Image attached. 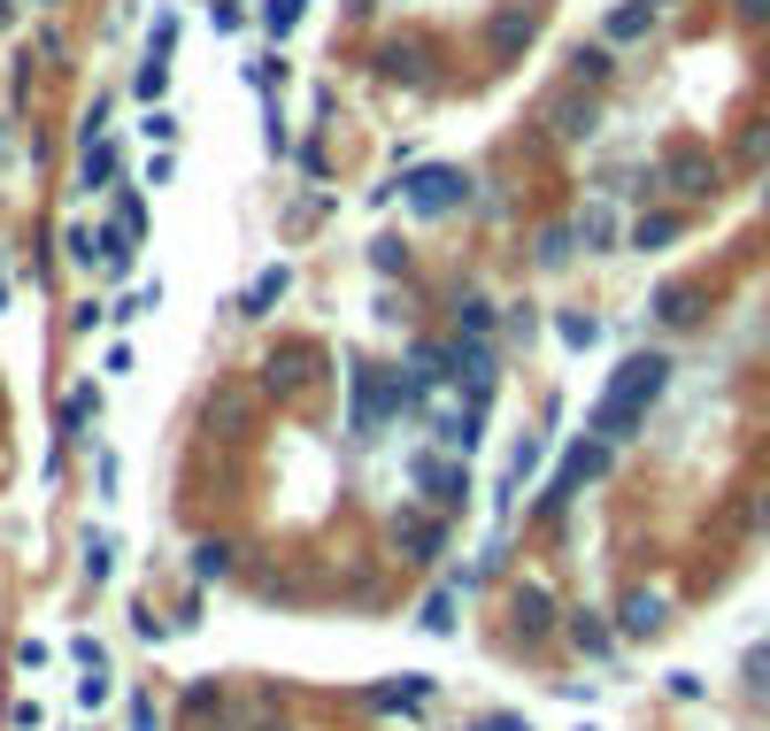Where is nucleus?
<instances>
[{
  "label": "nucleus",
  "instance_id": "2eb2a0df",
  "mask_svg": "<svg viewBox=\"0 0 770 731\" xmlns=\"http://www.w3.org/2000/svg\"><path fill=\"white\" fill-rule=\"evenodd\" d=\"M170 47H177V16H154V39H147V62H170Z\"/></svg>",
  "mask_w": 770,
  "mask_h": 731
},
{
  "label": "nucleus",
  "instance_id": "f8f14e48",
  "mask_svg": "<svg viewBox=\"0 0 770 731\" xmlns=\"http://www.w3.org/2000/svg\"><path fill=\"white\" fill-rule=\"evenodd\" d=\"M301 8H308V0H270V8H263V23H270V39H286V31L301 23Z\"/></svg>",
  "mask_w": 770,
  "mask_h": 731
},
{
  "label": "nucleus",
  "instance_id": "9d476101",
  "mask_svg": "<svg viewBox=\"0 0 770 731\" xmlns=\"http://www.w3.org/2000/svg\"><path fill=\"white\" fill-rule=\"evenodd\" d=\"M424 485H432V501H440V508H455V493H462V470H440V462H424Z\"/></svg>",
  "mask_w": 770,
  "mask_h": 731
},
{
  "label": "nucleus",
  "instance_id": "a211bd4d",
  "mask_svg": "<svg viewBox=\"0 0 770 731\" xmlns=\"http://www.w3.org/2000/svg\"><path fill=\"white\" fill-rule=\"evenodd\" d=\"M140 132H147L154 146H170V140H177V116H170V109H147V124H140Z\"/></svg>",
  "mask_w": 770,
  "mask_h": 731
},
{
  "label": "nucleus",
  "instance_id": "9b49d317",
  "mask_svg": "<svg viewBox=\"0 0 770 731\" xmlns=\"http://www.w3.org/2000/svg\"><path fill=\"white\" fill-rule=\"evenodd\" d=\"M678 239V216H647L639 231H632V247H670Z\"/></svg>",
  "mask_w": 770,
  "mask_h": 731
},
{
  "label": "nucleus",
  "instance_id": "393cba45",
  "mask_svg": "<svg viewBox=\"0 0 770 731\" xmlns=\"http://www.w3.org/2000/svg\"><path fill=\"white\" fill-rule=\"evenodd\" d=\"M748 678H756V686H770V639L756 647V655H748Z\"/></svg>",
  "mask_w": 770,
  "mask_h": 731
},
{
  "label": "nucleus",
  "instance_id": "dca6fc26",
  "mask_svg": "<svg viewBox=\"0 0 770 731\" xmlns=\"http://www.w3.org/2000/svg\"><path fill=\"white\" fill-rule=\"evenodd\" d=\"M85 570L109 578V570H116V539H85Z\"/></svg>",
  "mask_w": 770,
  "mask_h": 731
},
{
  "label": "nucleus",
  "instance_id": "aec40b11",
  "mask_svg": "<svg viewBox=\"0 0 770 731\" xmlns=\"http://www.w3.org/2000/svg\"><path fill=\"white\" fill-rule=\"evenodd\" d=\"M78 701L101 709V701H109V670H85V678H78Z\"/></svg>",
  "mask_w": 770,
  "mask_h": 731
},
{
  "label": "nucleus",
  "instance_id": "1a4fd4ad",
  "mask_svg": "<svg viewBox=\"0 0 770 731\" xmlns=\"http://www.w3.org/2000/svg\"><path fill=\"white\" fill-rule=\"evenodd\" d=\"M655 316H663V323H694V292H686V286H663Z\"/></svg>",
  "mask_w": 770,
  "mask_h": 731
},
{
  "label": "nucleus",
  "instance_id": "20e7f679",
  "mask_svg": "<svg viewBox=\"0 0 770 731\" xmlns=\"http://www.w3.org/2000/svg\"><path fill=\"white\" fill-rule=\"evenodd\" d=\"M116 169H124L116 140H85V162H78V193H109V185H116Z\"/></svg>",
  "mask_w": 770,
  "mask_h": 731
},
{
  "label": "nucleus",
  "instance_id": "f3484780",
  "mask_svg": "<svg viewBox=\"0 0 770 731\" xmlns=\"http://www.w3.org/2000/svg\"><path fill=\"white\" fill-rule=\"evenodd\" d=\"M224 570H232V547H201L193 555V578H224Z\"/></svg>",
  "mask_w": 770,
  "mask_h": 731
},
{
  "label": "nucleus",
  "instance_id": "5701e85b",
  "mask_svg": "<svg viewBox=\"0 0 770 731\" xmlns=\"http://www.w3.org/2000/svg\"><path fill=\"white\" fill-rule=\"evenodd\" d=\"M170 169H177V154H170V146H154V154H147V185H170Z\"/></svg>",
  "mask_w": 770,
  "mask_h": 731
},
{
  "label": "nucleus",
  "instance_id": "7ed1b4c3",
  "mask_svg": "<svg viewBox=\"0 0 770 731\" xmlns=\"http://www.w3.org/2000/svg\"><path fill=\"white\" fill-rule=\"evenodd\" d=\"M602 462H609V439H594V446H571V462H563V477L540 493V508H563V501H571V493H578V485H586Z\"/></svg>",
  "mask_w": 770,
  "mask_h": 731
},
{
  "label": "nucleus",
  "instance_id": "4468645a",
  "mask_svg": "<svg viewBox=\"0 0 770 731\" xmlns=\"http://www.w3.org/2000/svg\"><path fill=\"white\" fill-rule=\"evenodd\" d=\"M555 331H563V347H594V339H602V323H594V316H563Z\"/></svg>",
  "mask_w": 770,
  "mask_h": 731
},
{
  "label": "nucleus",
  "instance_id": "ddd939ff",
  "mask_svg": "<svg viewBox=\"0 0 770 731\" xmlns=\"http://www.w3.org/2000/svg\"><path fill=\"white\" fill-rule=\"evenodd\" d=\"M162 85H170V62H140V101L162 109Z\"/></svg>",
  "mask_w": 770,
  "mask_h": 731
},
{
  "label": "nucleus",
  "instance_id": "f03ea898",
  "mask_svg": "<svg viewBox=\"0 0 770 731\" xmlns=\"http://www.w3.org/2000/svg\"><path fill=\"white\" fill-rule=\"evenodd\" d=\"M462 200H470V177H462V169H417V177H409V208H417V216H448Z\"/></svg>",
  "mask_w": 770,
  "mask_h": 731
},
{
  "label": "nucleus",
  "instance_id": "0eeeda50",
  "mask_svg": "<svg viewBox=\"0 0 770 731\" xmlns=\"http://www.w3.org/2000/svg\"><path fill=\"white\" fill-rule=\"evenodd\" d=\"M655 624H663V600L655 593H632L624 600V631H655Z\"/></svg>",
  "mask_w": 770,
  "mask_h": 731
},
{
  "label": "nucleus",
  "instance_id": "b1692460",
  "mask_svg": "<svg viewBox=\"0 0 770 731\" xmlns=\"http://www.w3.org/2000/svg\"><path fill=\"white\" fill-rule=\"evenodd\" d=\"M448 608H455V600H448V593H432V608H424V631H448V624H455Z\"/></svg>",
  "mask_w": 770,
  "mask_h": 731
},
{
  "label": "nucleus",
  "instance_id": "a878e982",
  "mask_svg": "<svg viewBox=\"0 0 770 731\" xmlns=\"http://www.w3.org/2000/svg\"><path fill=\"white\" fill-rule=\"evenodd\" d=\"M478 731H524V724L516 717H493V724H478Z\"/></svg>",
  "mask_w": 770,
  "mask_h": 731
},
{
  "label": "nucleus",
  "instance_id": "6ab92c4d",
  "mask_svg": "<svg viewBox=\"0 0 770 731\" xmlns=\"http://www.w3.org/2000/svg\"><path fill=\"white\" fill-rule=\"evenodd\" d=\"M532 470H540V439H524V446H516V462H509V485H524Z\"/></svg>",
  "mask_w": 770,
  "mask_h": 731
},
{
  "label": "nucleus",
  "instance_id": "4be33fe9",
  "mask_svg": "<svg viewBox=\"0 0 770 731\" xmlns=\"http://www.w3.org/2000/svg\"><path fill=\"white\" fill-rule=\"evenodd\" d=\"M154 300H162V292H132V300H116V308H109V316H116V323H132V316H147Z\"/></svg>",
  "mask_w": 770,
  "mask_h": 731
},
{
  "label": "nucleus",
  "instance_id": "412c9836",
  "mask_svg": "<svg viewBox=\"0 0 770 731\" xmlns=\"http://www.w3.org/2000/svg\"><path fill=\"white\" fill-rule=\"evenodd\" d=\"M647 16H655V8H647V0H632V8H616V23H609V31H616V39H632V31H639Z\"/></svg>",
  "mask_w": 770,
  "mask_h": 731
},
{
  "label": "nucleus",
  "instance_id": "39448f33",
  "mask_svg": "<svg viewBox=\"0 0 770 731\" xmlns=\"http://www.w3.org/2000/svg\"><path fill=\"white\" fill-rule=\"evenodd\" d=\"M286 286H294V270H286V262H270V270H263L255 286L239 292V308H247V316H270V308L286 300Z\"/></svg>",
  "mask_w": 770,
  "mask_h": 731
},
{
  "label": "nucleus",
  "instance_id": "f257e3e1",
  "mask_svg": "<svg viewBox=\"0 0 770 731\" xmlns=\"http://www.w3.org/2000/svg\"><path fill=\"white\" fill-rule=\"evenodd\" d=\"M663 385H670V354H624L616 378L602 385V401H594V424H586V432L609 439V446L616 439H632L639 432V416L663 401Z\"/></svg>",
  "mask_w": 770,
  "mask_h": 731
},
{
  "label": "nucleus",
  "instance_id": "6e6552de",
  "mask_svg": "<svg viewBox=\"0 0 770 731\" xmlns=\"http://www.w3.org/2000/svg\"><path fill=\"white\" fill-rule=\"evenodd\" d=\"M424 693H432V686H424V678H409V686H378L370 701H378V709H424Z\"/></svg>",
  "mask_w": 770,
  "mask_h": 731
},
{
  "label": "nucleus",
  "instance_id": "423d86ee",
  "mask_svg": "<svg viewBox=\"0 0 770 731\" xmlns=\"http://www.w3.org/2000/svg\"><path fill=\"white\" fill-rule=\"evenodd\" d=\"M85 416H101V393H93V385H78V393L62 401V432H85Z\"/></svg>",
  "mask_w": 770,
  "mask_h": 731
}]
</instances>
